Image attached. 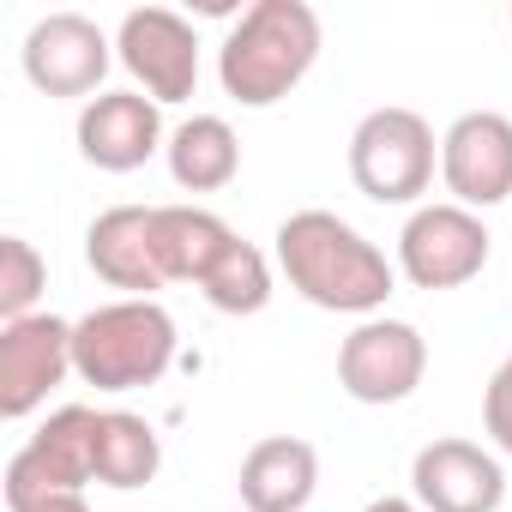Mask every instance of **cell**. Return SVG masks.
<instances>
[{
    "label": "cell",
    "mask_w": 512,
    "mask_h": 512,
    "mask_svg": "<svg viewBox=\"0 0 512 512\" xmlns=\"http://www.w3.org/2000/svg\"><path fill=\"white\" fill-rule=\"evenodd\" d=\"M410 488L422 512H500L506 470L476 440H428L410 464Z\"/></svg>",
    "instance_id": "4fadbf2b"
},
{
    "label": "cell",
    "mask_w": 512,
    "mask_h": 512,
    "mask_svg": "<svg viewBox=\"0 0 512 512\" xmlns=\"http://www.w3.org/2000/svg\"><path fill=\"white\" fill-rule=\"evenodd\" d=\"M169 175L187 193H217L241 175V139L223 115H193L169 133Z\"/></svg>",
    "instance_id": "e0dca14e"
},
{
    "label": "cell",
    "mask_w": 512,
    "mask_h": 512,
    "mask_svg": "<svg viewBox=\"0 0 512 512\" xmlns=\"http://www.w3.org/2000/svg\"><path fill=\"white\" fill-rule=\"evenodd\" d=\"M506 31H512V13H506Z\"/></svg>",
    "instance_id": "cb8c5ba5"
},
{
    "label": "cell",
    "mask_w": 512,
    "mask_h": 512,
    "mask_svg": "<svg viewBox=\"0 0 512 512\" xmlns=\"http://www.w3.org/2000/svg\"><path fill=\"white\" fill-rule=\"evenodd\" d=\"M278 266L290 278V290L326 314H362L374 320L398 284L392 260L350 229L338 211H296L278 223Z\"/></svg>",
    "instance_id": "6da1fadb"
},
{
    "label": "cell",
    "mask_w": 512,
    "mask_h": 512,
    "mask_svg": "<svg viewBox=\"0 0 512 512\" xmlns=\"http://www.w3.org/2000/svg\"><path fill=\"white\" fill-rule=\"evenodd\" d=\"M235 241V229L205 211V205H157V253L169 284H205V272L223 260V247Z\"/></svg>",
    "instance_id": "2e32d148"
},
{
    "label": "cell",
    "mask_w": 512,
    "mask_h": 512,
    "mask_svg": "<svg viewBox=\"0 0 512 512\" xmlns=\"http://www.w3.org/2000/svg\"><path fill=\"white\" fill-rule=\"evenodd\" d=\"M434 127L416 109H368L350 133V181L374 205H416L434 187Z\"/></svg>",
    "instance_id": "277c9868"
},
{
    "label": "cell",
    "mask_w": 512,
    "mask_h": 512,
    "mask_svg": "<svg viewBox=\"0 0 512 512\" xmlns=\"http://www.w3.org/2000/svg\"><path fill=\"white\" fill-rule=\"evenodd\" d=\"M73 374V326L61 314H25L0 326V416L25 422Z\"/></svg>",
    "instance_id": "ba28073f"
},
{
    "label": "cell",
    "mask_w": 512,
    "mask_h": 512,
    "mask_svg": "<svg viewBox=\"0 0 512 512\" xmlns=\"http://www.w3.org/2000/svg\"><path fill=\"white\" fill-rule=\"evenodd\" d=\"M482 422H488V440L500 452H512V350L506 362L488 374V392H482Z\"/></svg>",
    "instance_id": "44dd1931"
},
{
    "label": "cell",
    "mask_w": 512,
    "mask_h": 512,
    "mask_svg": "<svg viewBox=\"0 0 512 512\" xmlns=\"http://www.w3.org/2000/svg\"><path fill=\"white\" fill-rule=\"evenodd\" d=\"M320 61V13L308 0H253L217 49V79L241 109L284 103Z\"/></svg>",
    "instance_id": "7a4b0ae2"
},
{
    "label": "cell",
    "mask_w": 512,
    "mask_h": 512,
    "mask_svg": "<svg viewBox=\"0 0 512 512\" xmlns=\"http://www.w3.org/2000/svg\"><path fill=\"white\" fill-rule=\"evenodd\" d=\"M440 181L464 211L512 199V121L494 109L458 115L440 133Z\"/></svg>",
    "instance_id": "8fae6325"
},
{
    "label": "cell",
    "mask_w": 512,
    "mask_h": 512,
    "mask_svg": "<svg viewBox=\"0 0 512 512\" xmlns=\"http://www.w3.org/2000/svg\"><path fill=\"white\" fill-rule=\"evenodd\" d=\"M163 145V103L145 91H103L79 109V157L103 175H133L145 169Z\"/></svg>",
    "instance_id": "7c38bea8"
},
{
    "label": "cell",
    "mask_w": 512,
    "mask_h": 512,
    "mask_svg": "<svg viewBox=\"0 0 512 512\" xmlns=\"http://www.w3.org/2000/svg\"><path fill=\"white\" fill-rule=\"evenodd\" d=\"M175 362V320L163 302H103L73 320V374L97 392L157 386Z\"/></svg>",
    "instance_id": "3957f363"
},
{
    "label": "cell",
    "mask_w": 512,
    "mask_h": 512,
    "mask_svg": "<svg viewBox=\"0 0 512 512\" xmlns=\"http://www.w3.org/2000/svg\"><path fill=\"white\" fill-rule=\"evenodd\" d=\"M97 416L91 404H67L55 410L7 464V512L49 500V494H85V482H97Z\"/></svg>",
    "instance_id": "5b68a950"
},
{
    "label": "cell",
    "mask_w": 512,
    "mask_h": 512,
    "mask_svg": "<svg viewBox=\"0 0 512 512\" xmlns=\"http://www.w3.org/2000/svg\"><path fill=\"white\" fill-rule=\"evenodd\" d=\"M115 55L151 103H187L199 85V37L169 7H133L115 31Z\"/></svg>",
    "instance_id": "9c48e42d"
},
{
    "label": "cell",
    "mask_w": 512,
    "mask_h": 512,
    "mask_svg": "<svg viewBox=\"0 0 512 512\" xmlns=\"http://www.w3.org/2000/svg\"><path fill=\"white\" fill-rule=\"evenodd\" d=\"M205 302L217 308V314H229V320H241V314H260L266 302H272V266H266V253L253 247V241H229L223 247V260L205 272Z\"/></svg>",
    "instance_id": "d6986e66"
},
{
    "label": "cell",
    "mask_w": 512,
    "mask_h": 512,
    "mask_svg": "<svg viewBox=\"0 0 512 512\" xmlns=\"http://www.w3.org/2000/svg\"><path fill=\"white\" fill-rule=\"evenodd\" d=\"M109 49L115 43L103 37L97 19H85V13H49V19L31 25V37H25L19 55H25V79L43 97H85L91 103V91L103 85V73L115 61Z\"/></svg>",
    "instance_id": "30bf717a"
},
{
    "label": "cell",
    "mask_w": 512,
    "mask_h": 512,
    "mask_svg": "<svg viewBox=\"0 0 512 512\" xmlns=\"http://www.w3.org/2000/svg\"><path fill=\"white\" fill-rule=\"evenodd\" d=\"M85 260L109 290H127L133 302H151V290L169 284L157 253V205H109L85 229Z\"/></svg>",
    "instance_id": "5bb4252c"
},
{
    "label": "cell",
    "mask_w": 512,
    "mask_h": 512,
    "mask_svg": "<svg viewBox=\"0 0 512 512\" xmlns=\"http://www.w3.org/2000/svg\"><path fill=\"white\" fill-rule=\"evenodd\" d=\"M163 470V440L145 416L133 410H103L97 416V482L103 488H145Z\"/></svg>",
    "instance_id": "ac0fdd59"
},
{
    "label": "cell",
    "mask_w": 512,
    "mask_h": 512,
    "mask_svg": "<svg viewBox=\"0 0 512 512\" xmlns=\"http://www.w3.org/2000/svg\"><path fill=\"white\" fill-rule=\"evenodd\" d=\"M362 512H422L416 500H404V494H380V500H368Z\"/></svg>",
    "instance_id": "603a6c76"
},
{
    "label": "cell",
    "mask_w": 512,
    "mask_h": 512,
    "mask_svg": "<svg viewBox=\"0 0 512 512\" xmlns=\"http://www.w3.org/2000/svg\"><path fill=\"white\" fill-rule=\"evenodd\" d=\"M13 512H91L85 494H49V500H31V506H13Z\"/></svg>",
    "instance_id": "7402d4cb"
},
{
    "label": "cell",
    "mask_w": 512,
    "mask_h": 512,
    "mask_svg": "<svg viewBox=\"0 0 512 512\" xmlns=\"http://www.w3.org/2000/svg\"><path fill=\"white\" fill-rule=\"evenodd\" d=\"M428 374V344L410 320H362L338 344V386L356 404H404Z\"/></svg>",
    "instance_id": "52a82bcc"
},
{
    "label": "cell",
    "mask_w": 512,
    "mask_h": 512,
    "mask_svg": "<svg viewBox=\"0 0 512 512\" xmlns=\"http://www.w3.org/2000/svg\"><path fill=\"white\" fill-rule=\"evenodd\" d=\"M241 506L247 512H302L320 488V452L296 434H266L241 458Z\"/></svg>",
    "instance_id": "9a60e30c"
},
{
    "label": "cell",
    "mask_w": 512,
    "mask_h": 512,
    "mask_svg": "<svg viewBox=\"0 0 512 512\" xmlns=\"http://www.w3.org/2000/svg\"><path fill=\"white\" fill-rule=\"evenodd\" d=\"M488 266V229L464 205H416L398 229V272L416 290H458Z\"/></svg>",
    "instance_id": "8992f818"
},
{
    "label": "cell",
    "mask_w": 512,
    "mask_h": 512,
    "mask_svg": "<svg viewBox=\"0 0 512 512\" xmlns=\"http://www.w3.org/2000/svg\"><path fill=\"white\" fill-rule=\"evenodd\" d=\"M43 290H49V260L25 235H7L0 241V320H25Z\"/></svg>",
    "instance_id": "ffe728a7"
}]
</instances>
